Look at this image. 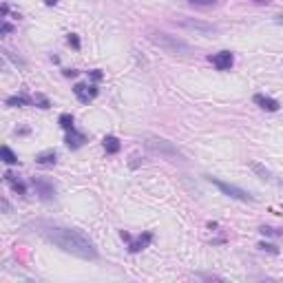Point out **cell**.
<instances>
[{"label": "cell", "instance_id": "1", "mask_svg": "<svg viewBox=\"0 0 283 283\" xmlns=\"http://www.w3.org/2000/svg\"><path fill=\"white\" fill-rule=\"evenodd\" d=\"M40 235L49 239L53 246H58L60 250H64V252L73 254L78 259H87V261H95L97 259V248L80 230L64 228V226H45L40 230Z\"/></svg>", "mask_w": 283, "mask_h": 283}, {"label": "cell", "instance_id": "2", "mask_svg": "<svg viewBox=\"0 0 283 283\" xmlns=\"http://www.w3.org/2000/svg\"><path fill=\"white\" fill-rule=\"evenodd\" d=\"M142 142H144V146L150 150V153L159 155V157L168 159V162H175V164H186L188 162L186 155H184L173 142H168L164 138H157V135H144Z\"/></svg>", "mask_w": 283, "mask_h": 283}, {"label": "cell", "instance_id": "3", "mask_svg": "<svg viewBox=\"0 0 283 283\" xmlns=\"http://www.w3.org/2000/svg\"><path fill=\"white\" fill-rule=\"evenodd\" d=\"M148 40L171 55H182V58L184 55H192V47L177 36L164 34V31H148Z\"/></svg>", "mask_w": 283, "mask_h": 283}, {"label": "cell", "instance_id": "4", "mask_svg": "<svg viewBox=\"0 0 283 283\" xmlns=\"http://www.w3.org/2000/svg\"><path fill=\"white\" fill-rule=\"evenodd\" d=\"M175 25L182 27V29H188V31H195V34H201V36H210V34H217V25L212 22H206V20H199V18H175Z\"/></svg>", "mask_w": 283, "mask_h": 283}, {"label": "cell", "instance_id": "5", "mask_svg": "<svg viewBox=\"0 0 283 283\" xmlns=\"http://www.w3.org/2000/svg\"><path fill=\"white\" fill-rule=\"evenodd\" d=\"M208 182L212 184V186H217L224 195H228L230 199H239V201H254V197L250 195L248 190H243V188H239V186H233V184H228V182H221V179H217V177H208Z\"/></svg>", "mask_w": 283, "mask_h": 283}, {"label": "cell", "instance_id": "6", "mask_svg": "<svg viewBox=\"0 0 283 283\" xmlns=\"http://www.w3.org/2000/svg\"><path fill=\"white\" fill-rule=\"evenodd\" d=\"M31 186L36 188V195L40 197L42 201H51V199H55V186L49 182V179L34 177V179H31Z\"/></svg>", "mask_w": 283, "mask_h": 283}, {"label": "cell", "instance_id": "7", "mask_svg": "<svg viewBox=\"0 0 283 283\" xmlns=\"http://www.w3.org/2000/svg\"><path fill=\"white\" fill-rule=\"evenodd\" d=\"M210 62L215 64L219 71H228L230 67H233L235 58H233V53H230V51H219V53L210 55Z\"/></svg>", "mask_w": 283, "mask_h": 283}, {"label": "cell", "instance_id": "8", "mask_svg": "<svg viewBox=\"0 0 283 283\" xmlns=\"http://www.w3.org/2000/svg\"><path fill=\"white\" fill-rule=\"evenodd\" d=\"M73 93L78 95L80 102L89 104V102H91L93 97L97 95V89H95V87H87V84H75V87H73Z\"/></svg>", "mask_w": 283, "mask_h": 283}, {"label": "cell", "instance_id": "9", "mask_svg": "<svg viewBox=\"0 0 283 283\" xmlns=\"http://www.w3.org/2000/svg\"><path fill=\"white\" fill-rule=\"evenodd\" d=\"M254 104H257V106H261L263 111H270V113L279 111V102H277L275 97H268V95H263V93H257V95H254Z\"/></svg>", "mask_w": 283, "mask_h": 283}, {"label": "cell", "instance_id": "10", "mask_svg": "<svg viewBox=\"0 0 283 283\" xmlns=\"http://www.w3.org/2000/svg\"><path fill=\"white\" fill-rule=\"evenodd\" d=\"M150 241H153V233H144V235H140V237L135 239V241L131 239V241H129V250L135 254V252H140V250H144Z\"/></svg>", "mask_w": 283, "mask_h": 283}, {"label": "cell", "instance_id": "11", "mask_svg": "<svg viewBox=\"0 0 283 283\" xmlns=\"http://www.w3.org/2000/svg\"><path fill=\"white\" fill-rule=\"evenodd\" d=\"M87 142V135L84 133H78V131H67V146L69 148H80V146Z\"/></svg>", "mask_w": 283, "mask_h": 283}, {"label": "cell", "instance_id": "12", "mask_svg": "<svg viewBox=\"0 0 283 283\" xmlns=\"http://www.w3.org/2000/svg\"><path fill=\"white\" fill-rule=\"evenodd\" d=\"M36 162L40 164V166H53V164L58 162V153H55V150H42V153H38Z\"/></svg>", "mask_w": 283, "mask_h": 283}, {"label": "cell", "instance_id": "13", "mask_svg": "<svg viewBox=\"0 0 283 283\" xmlns=\"http://www.w3.org/2000/svg\"><path fill=\"white\" fill-rule=\"evenodd\" d=\"M4 182H7V184H11V188H13V190H16V192H20V195H25V192H27V188H25V184H22L20 182V179H16V175H13V173H4Z\"/></svg>", "mask_w": 283, "mask_h": 283}, {"label": "cell", "instance_id": "14", "mask_svg": "<svg viewBox=\"0 0 283 283\" xmlns=\"http://www.w3.org/2000/svg\"><path fill=\"white\" fill-rule=\"evenodd\" d=\"M120 148H122L120 140L113 138V135H106V138H104V150H106V153L108 155H115V153H120Z\"/></svg>", "mask_w": 283, "mask_h": 283}, {"label": "cell", "instance_id": "15", "mask_svg": "<svg viewBox=\"0 0 283 283\" xmlns=\"http://www.w3.org/2000/svg\"><path fill=\"white\" fill-rule=\"evenodd\" d=\"M0 157H2V162L4 164H9V166H13V164H18V155L13 153L9 146H2L0 148Z\"/></svg>", "mask_w": 283, "mask_h": 283}, {"label": "cell", "instance_id": "16", "mask_svg": "<svg viewBox=\"0 0 283 283\" xmlns=\"http://www.w3.org/2000/svg\"><path fill=\"white\" fill-rule=\"evenodd\" d=\"M250 168H252V171L257 173V175L261 177V179H266V182H270V179H272V173L268 171V168H263L261 164H257V162H250Z\"/></svg>", "mask_w": 283, "mask_h": 283}, {"label": "cell", "instance_id": "17", "mask_svg": "<svg viewBox=\"0 0 283 283\" xmlns=\"http://www.w3.org/2000/svg\"><path fill=\"white\" fill-rule=\"evenodd\" d=\"M31 104V97L27 95H13L7 100V106H29Z\"/></svg>", "mask_w": 283, "mask_h": 283}, {"label": "cell", "instance_id": "18", "mask_svg": "<svg viewBox=\"0 0 283 283\" xmlns=\"http://www.w3.org/2000/svg\"><path fill=\"white\" fill-rule=\"evenodd\" d=\"M60 126H62L64 131H73V117L69 115V113H64V115H60Z\"/></svg>", "mask_w": 283, "mask_h": 283}, {"label": "cell", "instance_id": "19", "mask_svg": "<svg viewBox=\"0 0 283 283\" xmlns=\"http://www.w3.org/2000/svg\"><path fill=\"white\" fill-rule=\"evenodd\" d=\"M2 55L7 60H11L13 64H16V67H25V60L22 58H16V55H13V51H9V49H2Z\"/></svg>", "mask_w": 283, "mask_h": 283}, {"label": "cell", "instance_id": "20", "mask_svg": "<svg viewBox=\"0 0 283 283\" xmlns=\"http://www.w3.org/2000/svg\"><path fill=\"white\" fill-rule=\"evenodd\" d=\"M188 2L195 4V7H212L217 0H188Z\"/></svg>", "mask_w": 283, "mask_h": 283}, {"label": "cell", "instance_id": "21", "mask_svg": "<svg viewBox=\"0 0 283 283\" xmlns=\"http://www.w3.org/2000/svg\"><path fill=\"white\" fill-rule=\"evenodd\" d=\"M261 233H263V235H268V237H275V235H279V230L270 228V226H261Z\"/></svg>", "mask_w": 283, "mask_h": 283}, {"label": "cell", "instance_id": "22", "mask_svg": "<svg viewBox=\"0 0 283 283\" xmlns=\"http://www.w3.org/2000/svg\"><path fill=\"white\" fill-rule=\"evenodd\" d=\"M11 31H13V25H9V22H2V27H0V34L7 36V34H11Z\"/></svg>", "mask_w": 283, "mask_h": 283}, {"label": "cell", "instance_id": "23", "mask_svg": "<svg viewBox=\"0 0 283 283\" xmlns=\"http://www.w3.org/2000/svg\"><path fill=\"white\" fill-rule=\"evenodd\" d=\"M69 45L73 47V49H80V40H78V36H75V34L69 36Z\"/></svg>", "mask_w": 283, "mask_h": 283}, {"label": "cell", "instance_id": "24", "mask_svg": "<svg viewBox=\"0 0 283 283\" xmlns=\"http://www.w3.org/2000/svg\"><path fill=\"white\" fill-rule=\"evenodd\" d=\"M259 248L268 250V252H272V254H277V246H272V243H259Z\"/></svg>", "mask_w": 283, "mask_h": 283}, {"label": "cell", "instance_id": "25", "mask_svg": "<svg viewBox=\"0 0 283 283\" xmlns=\"http://www.w3.org/2000/svg\"><path fill=\"white\" fill-rule=\"evenodd\" d=\"M64 75H67V78H75V75H78V71H75V69H69V71H64Z\"/></svg>", "mask_w": 283, "mask_h": 283}, {"label": "cell", "instance_id": "26", "mask_svg": "<svg viewBox=\"0 0 283 283\" xmlns=\"http://www.w3.org/2000/svg\"><path fill=\"white\" fill-rule=\"evenodd\" d=\"M2 210H4V212H11V206H9L7 199H2Z\"/></svg>", "mask_w": 283, "mask_h": 283}, {"label": "cell", "instance_id": "27", "mask_svg": "<svg viewBox=\"0 0 283 283\" xmlns=\"http://www.w3.org/2000/svg\"><path fill=\"white\" fill-rule=\"evenodd\" d=\"M47 7H53V4H58V0H45Z\"/></svg>", "mask_w": 283, "mask_h": 283}, {"label": "cell", "instance_id": "28", "mask_svg": "<svg viewBox=\"0 0 283 283\" xmlns=\"http://www.w3.org/2000/svg\"><path fill=\"white\" fill-rule=\"evenodd\" d=\"M91 75H93V80H100V78H102V73H100V71H93Z\"/></svg>", "mask_w": 283, "mask_h": 283}, {"label": "cell", "instance_id": "29", "mask_svg": "<svg viewBox=\"0 0 283 283\" xmlns=\"http://www.w3.org/2000/svg\"><path fill=\"white\" fill-rule=\"evenodd\" d=\"M254 2H259V4H270L272 0H254Z\"/></svg>", "mask_w": 283, "mask_h": 283}, {"label": "cell", "instance_id": "30", "mask_svg": "<svg viewBox=\"0 0 283 283\" xmlns=\"http://www.w3.org/2000/svg\"><path fill=\"white\" fill-rule=\"evenodd\" d=\"M279 20H283V13H281V16H279Z\"/></svg>", "mask_w": 283, "mask_h": 283}, {"label": "cell", "instance_id": "31", "mask_svg": "<svg viewBox=\"0 0 283 283\" xmlns=\"http://www.w3.org/2000/svg\"><path fill=\"white\" fill-rule=\"evenodd\" d=\"M281 184H283V182H281Z\"/></svg>", "mask_w": 283, "mask_h": 283}]
</instances>
